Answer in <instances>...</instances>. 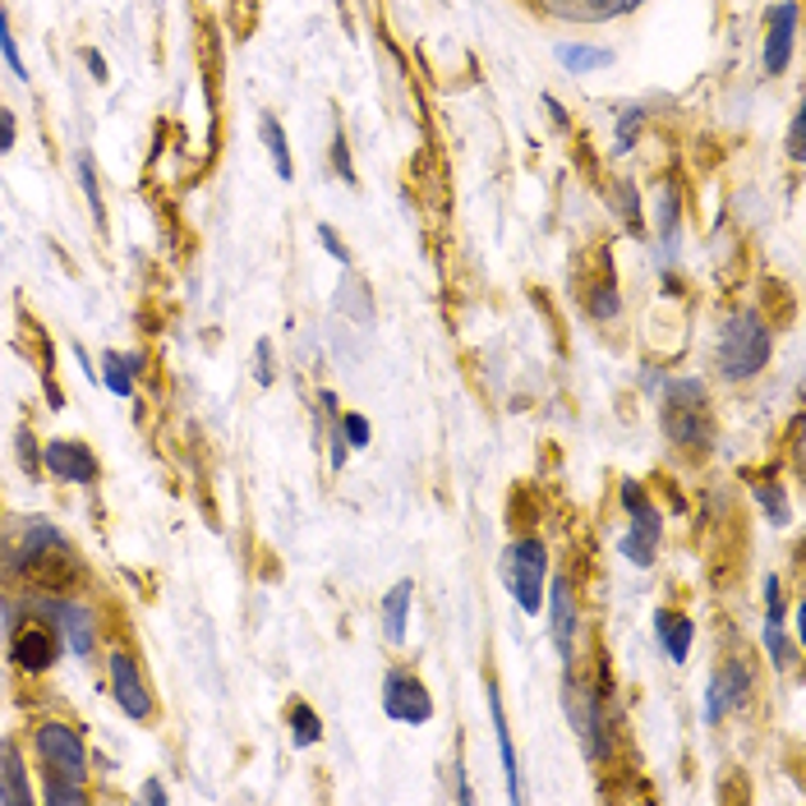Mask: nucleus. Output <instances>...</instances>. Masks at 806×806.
<instances>
[{
    "instance_id": "nucleus-40",
    "label": "nucleus",
    "mask_w": 806,
    "mask_h": 806,
    "mask_svg": "<svg viewBox=\"0 0 806 806\" xmlns=\"http://www.w3.org/2000/svg\"><path fill=\"white\" fill-rule=\"evenodd\" d=\"M14 139H19V125H14V111H0V158L14 148Z\"/></svg>"
},
{
    "instance_id": "nucleus-17",
    "label": "nucleus",
    "mask_w": 806,
    "mask_h": 806,
    "mask_svg": "<svg viewBox=\"0 0 806 806\" xmlns=\"http://www.w3.org/2000/svg\"><path fill=\"white\" fill-rule=\"evenodd\" d=\"M539 6L554 19H567V23H609V19L641 10L645 0H539Z\"/></svg>"
},
{
    "instance_id": "nucleus-9",
    "label": "nucleus",
    "mask_w": 806,
    "mask_h": 806,
    "mask_svg": "<svg viewBox=\"0 0 806 806\" xmlns=\"http://www.w3.org/2000/svg\"><path fill=\"white\" fill-rule=\"evenodd\" d=\"M751 691H756V673H751V664L746 659H728L710 678V687H706V723L714 728L733 710H742L751 700Z\"/></svg>"
},
{
    "instance_id": "nucleus-35",
    "label": "nucleus",
    "mask_w": 806,
    "mask_h": 806,
    "mask_svg": "<svg viewBox=\"0 0 806 806\" xmlns=\"http://www.w3.org/2000/svg\"><path fill=\"white\" fill-rule=\"evenodd\" d=\"M14 452H19L23 475H33V480H37V471H42V452H37V438H33L29 429H19V433H14Z\"/></svg>"
},
{
    "instance_id": "nucleus-1",
    "label": "nucleus",
    "mask_w": 806,
    "mask_h": 806,
    "mask_svg": "<svg viewBox=\"0 0 806 806\" xmlns=\"http://www.w3.org/2000/svg\"><path fill=\"white\" fill-rule=\"evenodd\" d=\"M10 567L29 585H37L46 594H69L74 581H79V558H74L69 539L51 522H33L29 530H23V539L10 554Z\"/></svg>"
},
{
    "instance_id": "nucleus-38",
    "label": "nucleus",
    "mask_w": 806,
    "mask_h": 806,
    "mask_svg": "<svg viewBox=\"0 0 806 806\" xmlns=\"http://www.w3.org/2000/svg\"><path fill=\"white\" fill-rule=\"evenodd\" d=\"M788 158H793V162L806 158V111H793V125H788Z\"/></svg>"
},
{
    "instance_id": "nucleus-14",
    "label": "nucleus",
    "mask_w": 806,
    "mask_h": 806,
    "mask_svg": "<svg viewBox=\"0 0 806 806\" xmlns=\"http://www.w3.org/2000/svg\"><path fill=\"white\" fill-rule=\"evenodd\" d=\"M42 465L61 484H93L97 480V456L88 443H79V438H56V443H46Z\"/></svg>"
},
{
    "instance_id": "nucleus-33",
    "label": "nucleus",
    "mask_w": 806,
    "mask_h": 806,
    "mask_svg": "<svg viewBox=\"0 0 806 806\" xmlns=\"http://www.w3.org/2000/svg\"><path fill=\"white\" fill-rule=\"evenodd\" d=\"M0 56H6V65H10V74H14V79H29V65H23L19 46H14V33H10V14H6V10H0Z\"/></svg>"
},
{
    "instance_id": "nucleus-23",
    "label": "nucleus",
    "mask_w": 806,
    "mask_h": 806,
    "mask_svg": "<svg viewBox=\"0 0 806 806\" xmlns=\"http://www.w3.org/2000/svg\"><path fill=\"white\" fill-rule=\"evenodd\" d=\"M258 139H264V148H268V158H272V171H277V180H295L291 143H286V129H281V120H277L272 111H264V116H258Z\"/></svg>"
},
{
    "instance_id": "nucleus-37",
    "label": "nucleus",
    "mask_w": 806,
    "mask_h": 806,
    "mask_svg": "<svg viewBox=\"0 0 806 806\" xmlns=\"http://www.w3.org/2000/svg\"><path fill=\"white\" fill-rule=\"evenodd\" d=\"M319 245L332 254V264H342V268H351V249H346V240L336 236V230L327 226V222H319Z\"/></svg>"
},
{
    "instance_id": "nucleus-25",
    "label": "nucleus",
    "mask_w": 806,
    "mask_h": 806,
    "mask_svg": "<svg viewBox=\"0 0 806 806\" xmlns=\"http://www.w3.org/2000/svg\"><path fill=\"white\" fill-rule=\"evenodd\" d=\"M139 364H143L139 355H116V351H107V355H101V383H107L116 397H135Z\"/></svg>"
},
{
    "instance_id": "nucleus-15",
    "label": "nucleus",
    "mask_w": 806,
    "mask_h": 806,
    "mask_svg": "<svg viewBox=\"0 0 806 806\" xmlns=\"http://www.w3.org/2000/svg\"><path fill=\"white\" fill-rule=\"evenodd\" d=\"M111 696H116V706L129 714V719H148L152 714V691L143 687V678H139V664L129 659V655H111Z\"/></svg>"
},
{
    "instance_id": "nucleus-8",
    "label": "nucleus",
    "mask_w": 806,
    "mask_h": 806,
    "mask_svg": "<svg viewBox=\"0 0 806 806\" xmlns=\"http://www.w3.org/2000/svg\"><path fill=\"white\" fill-rule=\"evenodd\" d=\"M383 714L393 723L420 728V723L433 719V696H429V687L415 678L410 668H387V678H383Z\"/></svg>"
},
{
    "instance_id": "nucleus-42",
    "label": "nucleus",
    "mask_w": 806,
    "mask_h": 806,
    "mask_svg": "<svg viewBox=\"0 0 806 806\" xmlns=\"http://www.w3.org/2000/svg\"><path fill=\"white\" fill-rule=\"evenodd\" d=\"M452 778H456V802H461V806H471V802H475V793H471V778H465V765H461V761L452 765Z\"/></svg>"
},
{
    "instance_id": "nucleus-18",
    "label": "nucleus",
    "mask_w": 806,
    "mask_h": 806,
    "mask_svg": "<svg viewBox=\"0 0 806 806\" xmlns=\"http://www.w3.org/2000/svg\"><path fill=\"white\" fill-rule=\"evenodd\" d=\"M765 649L774 668H793L797 649L788 645V632H784V585H778V577L765 581Z\"/></svg>"
},
{
    "instance_id": "nucleus-7",
    "label": "nucleus",
    "mask_w": 806,
    "mask_h": 806,
    "mask_svg": "<svg viewBox=\"0 0 806 806\" xmlns=\"http://www.w3.org/2000/svg\"><path fill=\"white\" fill-rule=\"evenodd\" d=\"M33 746H37V756H42L51 778H74V784H84V774H88L84 738L74 733L69 723H37Z\"/></svg>"
},
{
    "instance_id": "nucleus-26",
    "label": "nucleus",
    "mask_w": 806,
    "mask_h": 806,
    "mask_svg": "<svg viewBox=\"0 0 806 806\" xmlns=\"http://www.w3.org/2000/svg\"><path fill=\"white\" fill-rule=\"evenodd\" d=\"M609 198H613V213H617V222L627 226L632 236H645V213H641V194H636V185H632V180H613Z\"/></svg>"
},
{
    "instance_id": "nucleus-12",
    "label": "nucleus",
    "mask_w": 806,
    "mask_h": 806,
    "mask_svg": "<svg viewBox=\"0 0 806 806\" xmlns=\"http://www.w3.org/2000/svg\"><path fill=\"white\" fill-rule=\"evenodd\" d=\"M793 37H797V0L774 6L765 19V51H761V69L765 79H778L793 61Z\"/></svg>"
},
{
    "instance_id": "nucleus-16",
    "label": "nucleus",
    "mask_w": 806,
    "mask_h": 806,
    "mask_svg": "<svg viewBox=\"0 0 806 806\" xmlns=\"http://www.w3.org/2000/svg\"><path fill=\"white\" fill-rule=\"evenodd\" d=\"M655 236H659V264L668 268L678 258V240H683V194L673 180H664L655 194Z\"/></svg>"
},
{
    "instance_id": "nucleus-30",
    "label": "nucleus",
    "mask_w": 806,
    "mask_h": 806,
    "mask_svg": "<svg viewBox=\"0 0 806 806\" xmlns=\"http://www.w3.org/2000/svg\"><path fill=\"white\" fill-rule=\"evenodd\" d=\"M756 498H761V507H765V516H770L774 526H788V522H793L788 493L778 488V484H770V480H756Z\"/></svg>"
},
{
    "instance_id": "nucleus-2",
    "label": "nucleus",
    "mask_w": 806,
    "mask_h": 806,
    "mask_svg": "<svg viewBox=\"0 0 806 806\" xmlns=\"http://www.w3.org/2000/svg\"><path fill=\"white\" fill-rule=\"evenodd\" d=\"M770 355H774V332L765 327L761 314L742 309V314H733V319L723 323L719 346H714V364H719V374H723L728 383L756 378L765 364H770Z\"/></svg>"
},
{
    "instance_id": "nucleus-34",
    "label": "nucleus",
    "mask_w": 806,
    "mask_h": 806,
    "mask_svg": "<svg viewBox=\"0 0 806 806\" xmlns=\"http://www.w3.org/2000/svg\"><path fill=\"white\" fill-rule=\"evenodd\" d=\"M342 438H346V448L351 452H364L369 448V438H374V429H369V420H364V415H342Z\"/></svg>"
},
{
    "instance_id": "nucleus-22",
    "label": "nucleus",
    "mask_w": 806,
    "mask_h": 806,
    "mask_svg": "<svg viewBox=\"0 0 806 806\" xmlns=\"http://www.w3.org/2000/svg\"><path fill=\"white\" fill-rule=\"evenodd\" d=\"M410 604H415V585L397 581L383 594V636L387 645H406V622H410Z\"/></svg>"
},
{
    "instance_id": "nucleus-4",
    "label": "nucleus",
    "mask_w": 806,
    "mask_h": 806,
    "mask_svg": "<svg viewBox=\"0 0 806 806\" xmlns=\"http://www.w3.org/2000/svg\"><path fill=\"white\" fill-rule=\"evenodd\" d=\"M503 585L522 613H539L544 609V585H549V549L539 539H512L503 549Z\"/></svg>"
},
{
    "instance_id": "nucleus-6",
    "label": "nucleus",
    "mask_w": 806,
    "mask_h": 806,
    "mask_svg": "<svg viewBox=\"0 0 806 806\" xmlns=\"http://www.w3.org/2000/svg\"><path fill=\"white\" fill-rule=\"evenodd\" d=\"M562 710H567V719H571V728H577L585 761H604V756H609V723H604L600 691L581 687V683L567 673V678H562Z\"/></svg>"
},
{
    "instance_id": "nucleus-27",
    "label": "nucleus",
    "mask_w": 806,
    "mask_h": 806,
    "mask_svg": "<svg viewBox=\"0 0 806 806\" xmlns=\"http://www.w3.org/2000/svg\"><path fill=\"white\" fill-rule=\"evenodd\" d=\"M585 314L590 319H600V323H609V319H617L622 314V295H617V281L604 272V281L600 286H590V295H585Z\"/></svg>"
},
{
    "instance_id": "nucleus-11",
    "label": "nucleus",
    "mask_w": 806,
    "mask_h": 806,
    "mask_svg": "<svg viewBox=\"0 0 806 806\" xmlns=\"http://www.w3.org/2000/svg\"><path fill=\"white\" fill-rule=\"evenodd\" d=\"M42 613L56 622V632H61V641H65V649H74V659H88L93 655V645H97V622H93V613L79 604V600H46L42 604Z\"/></svg>"
},
{
    "instance_id": "nucleus-31",
    "label": "nucleus",
    "mask_w": 806,
    "mask_h": 806,
    "mask_svg": "<svg viewBox=\"0 0 806 806\" xmlns=\"http://www.w3.org/2000/svg\"><path fill=\"white\" fill-rule=\"evenodd\" d=\"M641 125H645V107H627L617 116V135H613V152H632L636 139H641Z\"/></svg>"
},
{
    "instance_id": "nucleus-10",
    "label": "nucleus",
    "mask_w": 806,
    "mask_h": 806,
    "mask_svg": "<svg viewBox=\"0 0 806 806\" xmlns=\"http://www.w3.org/2000/svg\"><path fill=\"white\" fill-rule=\"evenodd\" d=\"M61 649H65V641H61V632H56V622L42 613V617L19 622V627H14L10 659H14L23 673H46L51 664L61 659Z\"/></svg>"
},
{
    "instance_id": "nucleus-43",
    "label": "nucleus",
    "mask_w": 806,
    "mask_h": 806,
    "mask_svg": "<svg viewBox=\"0 0 806 806\" xmlns=\"http://www.w3.org/2000/svg\"><path fill=\"white\" fill-rule=\"evenodd\" d=\"M544 111H549V120H554L558 129H567V125H571V120H567V107H562V101H558L554 93H544Z\"/></svg>"
},
{
    "instance_id": "nucleus-21",
    "label": "nucleus",
    "mask_w": 806,
    "mask_h": 806,
    "mask_svg": "<svg viewBox=\"0 0 806 806\" xmlns=\"http://www.w3.org/2000/svg\"><path fill=\"white\" fill-rule=\"evenodd\" d=\"M33 784H29V770H23V756H19V746L6 738L0 742V802H10V806H33Z\"/></svg>"
},
{
    "instance_id": "nucleus-41",
    "label": "nucleus",
    "mask_w": 806,
    "mask_h": 806,
    "mask_svg": "<svg viewBox=\"0 0 806 806\" xmlns=\"http://www.w3.org/2000/svg\"><path fill=\"white\" fill-rule=\"evenodd\" d=\"M84 65H88V74H93L97 84H107V79H111V74H107V61H101V51H93V46H88V51H84Z\"/></svg>"
},
{
    "instance_id": "nucleus-24",
    "label": "nucleus",
    "mask_w": 806,
    "mask_h": 806,
    "mask_svg": "<svg viewBox=\"0 0 806 806\" xmlns=\"http://www.w3.org/2000/svg\"><path fill=\"white\" fill-rule=\"evenodd\" d=\"M558 61L567 74H594V69H609L617 56L613 46H590V42H562L558 46Z\"/></svg>"
},
{
    "instance_id": "nucleus-44",
    "label": "nucleus",
    "mask_w": 806,
    "mask_h": 806,
    "mask_svg": "<svg viewBox=\"0 0 806 806\" xmlns=\"http://www.w3.org/2000/svg\"><path fill=\"white\" fill-rule=\"evenodd\" d=\"M139 797H143V802H158V806H162V802H171V793L162 788V778H148V784L139 788Z\"/></svg>"
},
{
    "instance_id": "nucleus-39",
    "label": "nucleus",
    "mask_w": 806,
    "mask_h": 806,
    "mask_svg": "<svg viewBox=\"0 0 806 806\" xmlns=\"http://www.w3.org/2000/svg\"><path fill=\"white\" fill-rule=\"evenodd\" d=\"M254 378H258V387H272V342L254 346Z\"/></svg>"
},
{
    "instance_id": "nucleus-20",
    "label": "nucleus",
    "mask_w": 806,
    "mask_h": 806,
    "mask_svg": "<svg viewBox=\"0 0 806 806\" xmlns=\"http://www.w3.org/2000/svg\"><path fill=\"white\" fill-rule=\"evenodd\" d=\"M655 641H659V649H664L673 664H687L691 641H696V622H691L687 613L659 609V613H655Z\"/></svg>"
},
{
    "instance_id": "nucleus-5",
    "label": "nucleus",
    "mask_w": 806,
    "mask_h": 806,
    "mask_svg": "<svg viewBox=\"0 0 806 806\" xmlns=\"http://www.w3.org/2000/svg\"><path fill=\"white\" fill-rule=\"evenodd\" d=\"M622 507H627V516H632L627 539H622V558H627L632 567H655L659 544H664V516H659L655 503H649L641 480H622Z\"/></svg>"
},
{
    "instance_id": "nucleus-36",
    "label": "nucleus",
    "mask_w": 806,
    "mask_h": 806,
    "mask_svg": "<svg viewBox=\"0 0 806 806\" xmlns=\"http://www.w3.org/2000/svg\"><path fill=\"white\" fill-rule=\"evenodd\" d=\"M327 158H332L336 180H342V185H355V166H351V148H346V135H342V129L332 135V152H327Z\"/></svg>"
},
{
    "instance_id": "nucleus-19",
    "label": "nucleus",
    "mask_w": 806,
    "mask_h": 806,
    "mask_svg": "<svg viewBox=\"0 0 806 806\" xmlns=\"http://www.w3.org/2000/svg\"><path fill=\"white\" fill-rule=\"evenodd\" d=\"M488 719H493V738H498V756H503V774H507V802H526L522 765H516V746H512V733H507V714H503L498 687H488Z\"/></svg>"
},
{
    "instance_id": "nucleus-28",
    "label": "nucleus",
    "mask_w": 806,
    "mask_h": 806,
    "mask_svg": "<svg viewBox=\"0 0 806 806\" xmlns=\"http://www.w3.org/2000/svg\"><path fill=\"white\" fill-rule=\"evenodd\" d=\"M286 723H291V742L295 746H314L323 738V719L314 714V706H304V700H295L291 714H286Z\"/></svg>"
},
{
    "instance_id": "nucleus-29",
    "label": "nucleus",
    "mask_w": 806,
    "mask_h": 806,
    "mask_svg": "<svg viewBox=\"0 0 806 806\" xmlns=\"http://www.w3.org/2000/svg\"><path fill=\"white\" fill-rule=\"evenodd\" d=\"M79 185H84V198L93 207V222L97 230H107V203H101V185H97V171H93V158L79 152Z\"/></svg>"
},
{
    "instance_id": "nucleus-32",
    "label": "nucleus",
    "mask_w": 806,
    "mask_h": 806,
    "mask_svg": "<svg viewBox=\"0 0 806 806\" xmlns=\"http://www.w3.org/2000/svg\"><path fill=\"white\" fill-rule=\"evenodd\" d=\"M42 797H46L51 806H84V802H88L84 784H74V778H51V774H46Z\"/></svg>"
},
{
    "instance_id": "nucleus-3",
    "label": "nucleus",
    "mask_w": 806,
    "mask_h": 806,
    "mask_svg": "<svg viewBox=\"0 0 806 806\" xmlns=\"http://www.w3.org/2000/svg\"><path fill=\"white\" fill-rule=\"evenodd\" d=\"M664 433L687 452H706L714 443V425H710V393L700 378H673L664 383V406H659Z\"/></svg>"
},
{
    "instance_id": "nucleus-13",
    "label": "nucleus",
    "mask_w": 806,
    "mask_h": 806,
    "mask_svg": "<svg viewBox=\"0 0 806 806\" xmlns=\"http://www.w3.org/2000/svg\"><path fill=\"white\" fill-rule=\"evenodd\" d=\"M549 590V585H544ZM577 627H581V613H577V594H571V581L554 577V590H549V636H554V649L558 659L571 664V649H577Z\"/></svg>"
}]
</instances>
